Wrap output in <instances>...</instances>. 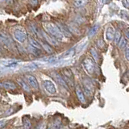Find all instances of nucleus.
Segmentation results:
<instances>
[{"label":"nucleus","instance_id":"obj_10","mask_svg":"<svg viewBox=\"0 0 129 129\" xmlns=\"http://www.w3.org/2000/svg\"><path fill=\"white\" fill-rule=\"evenodd\" d=\"M19 60H13V59H5L2 60V64L6 67H12L15 66V64H17Z\"/></svg>","mask_w":129,"mask_h":129},{"label":"nucleus","instance_id":"obj_9","mask_svg":"<svg viewBox=\"0 0 129 129\" xmlns=\"http://www.w3.org/2000/svg\"><path fill=\"white\" fill-rule=\"evenodd\" d=\"M63 73V78L64 79L66 80V82L68 83H71L72 84V86H73V75H72V73L70 70H63L62 71Z\"/></svg>","mask_w":129,"mask_h":129},{"label":"nucleus","instance_id":"obj_17","mask_svg":"<svg viewBox=\"0 0 129 129\" xmlns=\"http://www.w3.org/2000/svg\"><path fill=\"white\" fill-rule=\"evenodd\" d=\"M89 3V0H74V5L76 7H82L86 6Z\"/></svg>","mask_w":129,"mask_h":129},{"label":"nucleus","instance_id":"obj_20","mask_svg":"<svg viewBox=\"0 0 129 129\" xmlns=\"http://www.w3.org/2000/svg\"><path fill=\"white\" fill-rule=\"evenodd\" d=\"M31 121L28 118H24L23 119V129H31Z\"/></svg>","mask_w":129,"mask_h":129},{"label":"nucleus","instance_id":"obj_1","mask_svg":"<svg viewBox=\"0 0 129 129\" xmlns=\"http://www.w3.org/2000/svg\"><path fill=\"white\" fill-rule=\"evenodd\" d=\"M43 27L45 29L47 33L49 34L51 36L54 37L55 39L58 40H63L64 36L60 30L58 26L55 25L54 23H50V22H46L43 23Z\"/></svg>","mask_w":129,"mask_h":129},{"label":"nucleus","instance_id":"obj_18","mask_svg":"<svg viewBox=\"0 0 129 129\" xmlns=\"http://www.w3.org/2000/svg\"><path fill=\"white\" fill-rule=\"evenodd\" d=\"M60 125H61V119L60 118H57V119H56L54 123L51 125V127H52V129H60Z\"/></svg>","mask_w":129,"mask_h":129},{"label":"nucleus","instance_id":"obj_24","mask_svg":"<svg viewBox=\"0 0 129 129\" xmlns=\"http://www.w3.org/2000/svg\"><path fill=\"white\" fill-rule=\"evenodd\" d=\"M126 45H127V40L124 37H122L120 40L119 43V48H120V49H123V48H125Z\"/></svg>","mask_w":129,"mask_h":129},{"label":"nucleus","instance_id":"obj_19","mask_svg":"<svg viewBox=\"0 0 129 129\" xmlns=\"http://www.w3.org/2000/svg\"><path fill=\"white\" fill-rule=\"evenodd\" d=\"M25 70H36L37 69V66L35 63H28L23 66Z\"/></svg>","mask_w":129,"mask_h":129},{"label":"nucleus","instance_id":"obj_13","mask_svg":"<svg viewBox=\"0 0 129 129\" xmlns=\"http://www.w3.org/2000/svg\"><path fill=\"white\" fill-rule=\"evenodd\" d=\"M76 94H77V96H78V99H79V101L81 103H86V99H85L84 94H83L82 90H81V88L79 86L76 87Z\"/></svg>","mask_w":129,"mask_h":129},{"label":"nucleus","instance_id":"obj_16","mask_svg":"<svg viewBox=\"0 0 129 129\" xmlns=\"http://www.w3.org/2000/svg\"><path fill=\"white\" fill-rule=\"evenodd\" d=\"M18 82L19 84V86H21L24 90L27 91V92H30V87H29V85H27L23 79L21 78H19L18 80Z\"/></svg>","mask_w":129,"mask_h":129},{"label":"nucleus","instance_id":"obj_29","mask_svg":"<svg viewBox=\"0 0 129 129\" xmlns=\"http://www.w3.org/2000/svg\"><path fill=\"white\" fill-rule=\"evenodd\" d=\"M124 55H125V58L129 61V47L126 48V50L124 52Z\"/></svg>","mask_w":129,"mask_h":129},{"label":"nucleus","instance_id":"obj_27","mask_svg":"<svg viewBox=\"0 0 129 129\" xmlns=\"http://www.w3.org/2000/svg\"><path fill=\"white\" fill-rule=\"evenodd\" d=\"M90 52H91V55H92L93 57H94V59L95 60H98V58H99V56H98V53H97V51L94 49V48H91Z\"/></svg>","mask_w":129,"mask_h":129},{"label":"nucleus","instance_id":"obj_12","mask_svg":"<svg viewBox=\"0 0 129 129\" xmlns=\"http://www.w3.org/2000/svg\"><path fill=\"white\" fill-rule=\"evenodd\" d=\"M42 35H43L44 39H45V40L48 44H52V45H54V46L57 45V41H56V40H55L54 37H51L50 35L49 36L47 35L45 32H42Z\"/></svg>","mask_w":129,"mask_h":129},{"label":"nucleus","instance_id":"obj_32","mask_svg":"<svg viewBox=\"0 0 129 129\" xmlns=\"http://www.w3.org/2000/svg\"><path fill=\"white\" fill-rule=\"evenodd\" d=\"M60 129H64V128H60Z\"/></svg>","mask_w":129,"mask_h":129},{"label":"nucleus","instance_id":"obj_28","mask_svg":"<svg viewBox=\"0 0 129 129\" xmlns=\"http://www.w3.org/2000/svg\"><path fill=\"white\" fill-rule=\"evenodd\" d=\"M36 129H46V123L45 122L40 123L38 126L36 127Z\"/></svg>","mask_w":129,"mask_h":129},{"label":"nucleus","instance_id":"obj_21","mask_svg":"<svg viewBox=\"0 0 129 129\" xmlns=\"http://www.w3.org/2000/svg\"><path fill=\"white\" fill-rule=\"evenodd\" d=\"M75 53V50L74 48H72V49H69L68 51H66V52H64L63 55H62V57H71L74 55Z\"/></svg>","mask_w":129,"mask_h":129},{"label":"nucleus","instance_id":"obj_8","mask_svg":"<svg viewBox=\"0 0 129 129\" xmlns=\"http://www.w3.org/2000/svg\"><path fill=\"white\" fill-rule=\"evenodd\" d=\"M1 86L5 89V90H15L16 89V85L11 82V81H4L2 82L1 83Z\"/></svg>","mask_w":129,"mask_h":129},{"label":"nucleus","instance_id":"obj_30","mask_svg":"<svg viewBox=\"0 0 129 129\" xmlns=\"http://www.w3.org/2000/svg\"><path fill=\"white\" fill-rule=\"evenodd\" d=\"M125 36L129 39V28H127V30L125 31Z\"/></svg>","mask_w":129,"mask_h":129},{"label":"nucleus","instance_id":"obj_25","mask_svg":"<svg viewBox=\"0 0 129 129\" xmlns=\"http://www.w3.org/2000/svg\"><path fill=\"white\" fill-rule=\"evenodd\" d=\"M121 34L119 31H116L115 32V38H114V42L115 44H119L120 40H121Z\"/></svg>","mask_w":129,"mask_h":129},{"label":"nucleus","instance_id":"obj_7","mask_svg":"<svg viewBox=\"0 0 129 129\" xmlns=\"http://www.w3.org/2000/svg\"><path fill=\"white\" fill-rule=\"evenodd\" d=\"M115 36V31L114 27H113L112 26L108 27L107 31H106V38H107V40H109V41H111V40H114Z\"/></svg>","mask_w":129,"mask_h":129},{"label":"nucleus","instance_id":"obj_23","mask_svg":"<svg viewBox=\"0 0 129 129\" xmlns=\"http://www.w3.org/2000/svg\"><path fill=\"white\" fill-rule=\"evenodd\" d=\"M40 44H41V46H42V48H44V50H45L48 53H51V52H52V48L48 45V44H46V43H44V42H40Z\"/></svg>","mask_w":129,"mask_h":129},{"label":"nucleus","instance_id":"obj_6","mask_svg":"<svg viewBox=\"0 0 129 129\" xmlns=\"http://www.w3.org/2000/svg\"><path fill=\"white\" fill-rule=\"evenodd\" d=\"M52 77L54 78V79L57 82L58 84H60V86H63V87H66V89H68V85H67V82H66V80L64 79V78L62 76L59 75L58 74H56V73H53L52 74Z\"/></svg>","mask_w":129,"mask_h":129},{"label":"nucleus","instance_id":"obj_4","mask_svg":"<svg viewBox=\"0 0 129 129\" xmlns=\"http://www.w3.org/2000/svg\"><path fill=\"white\" fill-rule=\"evenodd\" d=\"M44 87L45 89V90L49 94H54L56 92V89L55 84L49 80H45L43 82Z\"/></svg>","mask_w":129,"mask_h":129},{"label":"nucleus","instance_id":"obj_22","mask_svg":"<svg viewBox=\"0 0 129 129\" xmlns=\"http://www.w3.org/2000/svg\"><path fill=\"white\" fill-rule=\"evenodd\" d=\"M99 27V26L98 25V24H96V25H94V26L93 27L91 28V29L90 30V32H89L88 36H90V37H92L93 36H94V35L97 33V31H98Z\"/></svg>","mask_w":129,"mask_h":129},{"label":"nucleus","instance_id":"obj_5","mask_svg":"<svg viewBox=\"0 0 129 129\" xmlns=\"http://www.w3.org/2000/svg\"><path fill=\"white\" fill-rule=\"evenodd\" d=\"M26 80L28 83V85L34 90H38L39 89V84L36 78H35L34 76L32 75H26Z\"/></svg>","mask_w":129,"mask_h":129},{"label":"nucleus","instance_id":"obj_31","mask_svg":"<svg viewBox=\"0 0 129 129\" xmlns=\"http://www.w3.org/2000/svg\"><path fill=\"white\" fill-rule=\"evenodd\" d=\"M110 1H111V0H102V3L103 4H105V3H108Z\"/></svg>","mask_w":129,"mask_h":129},{"label":"nucleus","instance_id":"obj_11","mask_svg":"<svg viewBox=\"0 0 129 129\" xmlns=\"http://www.w3.org/2000/svg\"><path fill=\"white\" fill-rule=\"evenodd\" d=\"M57 26L59 27L60 30L61 31V32H62L63 35L64 36H66V37H70V36H71V31H70V29H69V28L66 26L62 25L61 23H58Z\"/></svg>","mask_w":129,"mask_h":129},{"label":"nucleus","instance_id":"obj_26","mask_svg":"<svg viewBox=\"0 0 129 129\" xmlns=\"http://www.w3.org/2000/svg\"><path fill=\"white\" fill-rule=\"evenodd\" d=\"M29 48L31 49V52L33 54H35V55H36V56H39V55L40 54V49H39V48H35V47H33V46H31V45H30Z\"/></svg>","mask_w":129,"mask_h":129},{"label":"nucleus","instance_id":"obj_2","mask_svg":"<svg viewBox=\"0 0 129 129\" xmlns=\"http://www.w3.org/2000/svg\"><path fill=\"white\" fill-rule=\"evenodd\" d=\"M13 37L19 43H23L27 39V33L23 28H16L13 31Z\"/></svg>","mask_w":129,"mask_h":129},{"label":"nucleus","instance_id":"obj_3","mask_svg":"<svg viewBox=\"0 0 129 129\" xmlns=\"http://www.w3.org/2000/svg\"><path fill=\"white\" fill-rule=\"evenodd\" d=\"M83 67L89 74H92L94 71V63L90 57H86L82 62Z\"/></svg>","mask_w":129,"mask_h":129},{"label":"nucleus","instance_id":"obj_15","mask_svg":"<svg viewBox=\"0 0 129 129\" xmlns=\"http://www.w3.org/2000/svg\"><path fill=\"white\" fill-rule=\"evenodd\" d=\"M28 40H29L30 45L33 46V47H35L36 48H39V49H41V48H43L42 46H41V44L39 43L37 40H36L34 38H32L31 36H29V37H28Z\"/></svg>","mask_w":129,"mask_h":129},{"label":"nucleus","instance_id":"obj_14","mask_svg":"<svg viewBox=\"0 0 129 129\" xmlns=\"http://www.w3.org/2000/svg\"><path fill=\"white\" fill-rule=\"evenodd\" d=\"M1 42L3 45H5L6 47H9L11 44V39L8 37L7 35H4L3 33H1Z\"/></svg>","mask_w":129,"mask_h":129}]
</instances>
